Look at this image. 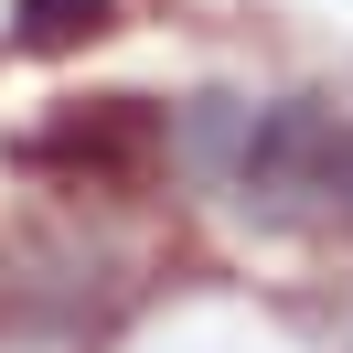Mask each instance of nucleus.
I'll return each mask as SVG.
<instances>
[{"label":"nucleus","mask_w":353,"mask_h":353,"mask_svg":"<svg viewBox=\"0 0 353 353\" xmlns=\"http://www.w3.org/2000/svg\"><path fill=\"white\" fill-rule=\"evenodd\" d=\"M225 182L257 225H343L353 236V118H332L321 97H268V108H246Z\"/></svg>","instance_id":"1"},{"label":"nucleus","mask_w":353,"mask_h":353,"mask_svg":"<svg viewBox=\"0 0 353 353\" xmlns=\"http://www.w3.org/2000/svg\"><path fill=\"white\" fill-rule=\"evenodd\" d=\"M150 150H161V129H150V108H129V97L75 108V118H54V129L32 139V161L86 172V182H139V172H150Z\"/></svg>","instance_id":"2"},{"label":"nucleus","mask_w":353,"mask_h":353,"mask_svg":"<svg viewBox=\"0 0 353 353\" xmlns=\"http://www.w3.org/2000/svg\"><path fill=\"white\" fill-rule=\"evenodd\" d=\"M86 32H108V0H22V43H86Z\"/></svg>","instance_id":"3"}]
</instances>
